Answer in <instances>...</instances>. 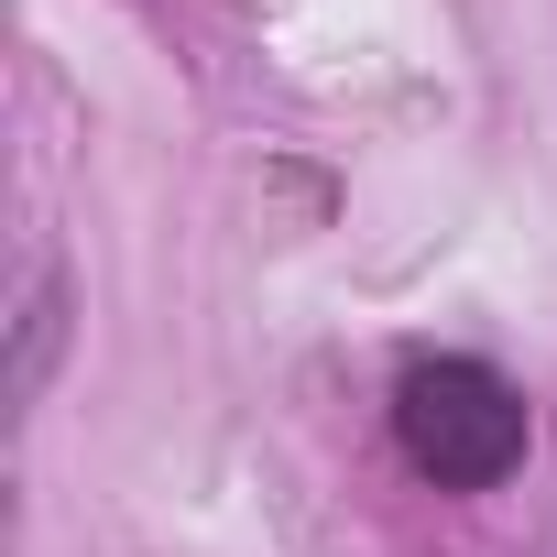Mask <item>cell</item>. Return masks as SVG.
I'll list each match as a JSON object with an SVG mask.
<instances>
[{
	"label": "cell",
	"instance_id": "cell-1",
	"mask_svg": "<svg viewBox=\"0 0 557 557\" xmlns=\"http://www.w3.org/2000/svg\"><path fill=\"white\" fill-rule=\"evenodd\" d=\"M394 437L437 492H492L524 459V394L492 361H416L394 383Z\"/></svg>",
	"mask_w": 557,
	"mask_h": 557
},
{
	"label": "cell",
	"instance_id": "cell-2",
	"mask_svg": "<svg viewBox=\"0 0 557 557\" xmlns=\"http://www.w3.org/2000/svg\"><path fill=\"white\" fill-rule=\"evenodd\" d=\"M55 361V262H34V296H23V394L45 383Z\"/></svg>",
	"mask_w": 557,
	"mask_h": 557
}]
</instances>
